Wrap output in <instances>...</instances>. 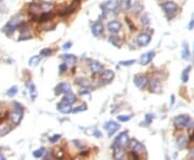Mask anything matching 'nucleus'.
<instances>
[{"label":"nucleus","mask_w":194,"mask_h":160,"mask_svg":"<svg viewBox=\"0 0 194 160\" xmlns=\"http://www.w3.org/2000/svg\"><path fill=\"white\" fill-rule=\"evenodd\" d=\"M13 105H14V108H15V111H14L13 113L11 114L10 118H11L12 123H13V125H15V126H17V125H20L22 119H23L24 107L22 106L20 103H16V102H14Z\"/></svg>","instance_id":"obj_1"},{"label":"nucleus","mask_w":194,"mask_h":160,"mask_svg":"<svg viewBox=\"0 0 194 160\" xmlns=\"http://www.w3.org/2000/svg\"><path fill=\"white\" fill-rule=\"evenodd\" d=\"M23 24H24V21H23V18H22V15L21 14H17V15H15L13 18H11V20L9 21V23L7 24V26H6L7 32H9V33L14 32L16 28H18L21 25H23Z\"/></svg>","instance_id":"obj_2"},{"label":"nucleus","mask_w":194,"mask_h":160,"mask_svg":"<svg viewBox=\"0 0 194 160\" xmlns=\"http://www.w3.org/2000/svg\"><path fill=\"white\" fill-rule=\"evenodd\" d=\"M129 137H128V134L127 132H122L120 133L118 137H116V140H114L113 142V147H126L129 145Z\"/></svg>","instance_id":"obj_3"},{"label":"nucleus","mask_w":194,"mask_h":160,"mask_svg":"<svg viewBox=\"0 0 194 160\" xmlns=\"http://www.w3.org/2000/svg\"><path fill=\"white\" fill-rule=\"evenodd\" d=\"M174 123L177 128H188L191 123V118L189 115H179L174 119Z\"/></svg>","instance_id":"obj_4"},{"label":"nucleus","mask_w":194,"mask_h":160,"mask_svg":"<svg viewBox=\"0 0 194 160\" xmlns=\"http://www.w3.org/2000/svg\"><path fill=\"white\" fill-rule=\"evenodd\" d=\"M119 2L117 0H107L106 2H104L102 6V9L106 12H116L118 10Z\"/></svg>","instance_id":"obj_5"},{"label":"nucleus","mask_w":194,"mask_h":160,"mask_svg":"<svg viewBox=\"0 0 194 160\" xmlns=\"http://www.w3.org/2000/svg\"><path fill=\"white\" fill-rule=\"evenodd\" d=\"M133 143L129 142V145L128 146H132V148H133V152H135V154H137L138 156H141V155H146V147L143 146L141 143L137 142V141H132Z\"/></svg>","instance_id":"obj_6"},{"label":"nucleus","mask_w":194,"mask_h":160,"mask_svg":"<svg viewBox=\"0 0 194 160\" xmlns=\"http://www.w3.org/2000/svg\"><path fill=\"white\" fill-rule=\"evenodd\" d=\"M163 9H164L165 13L166 14H174L176 13V11L178 10V6H177L176 2L174 1H166L163 3Z\"/></svg>","instance_id":"obj_7"},{"label":"nucleus","mask_w":194,"mask_h":160,"mask_svg":"<svg viewBox=\"0 0 194 160\" xmlns=\"http://www.w3.org/2000/svg\"><path fill=\"white\" fill-rule=\"evenodd\" d=\"M104 126H105V129L107 130L108 135H109V137H111L114 132H117V131L120 129V125L118 122H116V121H108V122L105 123Z\"/></svg>","instance_id":"obj_8"},{"label":"nucleus","mask_w":194,"mask_h":160,"mask_svg":"<svg viewBox=\"0 0 194 160\" xmlns=\"http://www.w3.org/2000/svg\"><path fill=\"white\" fill-rule=\"evenodd\" d=\"M148 78L143 75H137L134 79V82H135L136 87L139 88V89H145L148 85Z\"/></svg>","instance_id":"obj_9"},{"label":"nucleus","mask_w":194,"mask_h":160,"mask_svg":"<svg viewBox=\"0 0 194 160\" xmlns=\"http://www.w3.org/2000/svg\"><path fill=\"white\" fill-rule=\"evenodd\" d=\"M136 41H137V44H139L140 47H146V46H148V44H150L151 37H150V35L146 34V33H142V34L138 35Z\"/></svg>","instance_id":"obj_10"},{"label":"nucleus","mask_w":194,"mask_h":160,"mask_svg":"<svg viewBox=\"0 0 194 160\" xmlns=\"http://www.w3.org/2000/svg\"><path fill=\"white\" fill-rule=\"evenodd\" d=\"M122 25L121 23L118 22V21H112V22H109L107 25V29L109 30V33L111 34H117L121 30Z\"/></svg>","instance_id":"obj_11"},{"label":"nucleus","mask_w":194,"mask_h":160,"mask_svg":"<svg viewBox=\"0 0 194 160\" xmlns=\"http://www.w3.org/2000/svg\"><path fill=\"white\" fill-rule=\"evenodd\" d=\"M148 85H149V89L151 92H155V93H160L162 90L161 88V83L157 79H151L150 81H148Z\"/></svg>","instance_id":"obj_12"},{"label":"nucleus","mask_w":194,"mask_h":160,"mask_svg":"<svg viewBox=\"0 0 194 160\" xmlns=\"http://www.w3.org/2000/svg\"><path fill=\"white\" fill-rule=\"evenodd\" d=\"M154 55H155L154 51H149V52H147V53L142 54L141 57H140V64L141 65H143V66L148 65V64L152 61V59L154 57Z\"/></svg>","instance_id":"obj_13"},{"label":"nucleus","mask_w":194,"mask_h":160,"mask_svg":"<svg viewBox=\"0 0 194 160\" xmlns=\"http://www.w3.org/2000/svg\"><path fill=\"white\" fill-rule=\"evenodd\" d=\"M71 90V87L69 83L67 82H61L56 87V89H55V93L56 94H62V93H68L70 92Z\"/></svg>","instance_id":"obj_14"},{"label":"nucleus","mask_w":194,"mask_h":160,"mask_svg":"<svg viewBox=\"0 0 194 160\" xmlns=\"http://www.w3.org/2000/svg\"><path fill=\"white\" fill-rule=\"evenodd\" d=\"M104 66L102 63H99L98 61H92L90 64V70L92 71V74H99L102 71Z\"/></svg>","instance_id":"obj_15"},{"label":"nucleus","mask_w":194,"mask_h":160,"mask_svg":"<svg viewBox=\"0 0 194 160\" xmlns=\"http://www.w3.org/2000/svg\"><path fill=\"white\" fill-rule=\"evenodd\" d=\"M29 12H30V14H32L33 18H38V16L42 13V10H41V8H40L39 3H32L29 6Z\"/></svg>","instance_id":"obj_16"},{"label":"nucleus","mask_w":194,"mask_h":160,"mask_svg":"<svg viewBox=\"0 0 194 160\" xmlns=\"http://www.w3.org/2000/svg\"><path fill=\"white\" fill-rule=\"evenodd\" d=\"M104 32V25H102V22H96L94 25L92 26V34L95 36V37H98L100 36Z\"/></svg>","instance_id":"obj_17"},{"label":"nucleus","mask_w":194,"mask_h":160,"mask_svg":"<svg viewBox=\"0 0 194 160\" xmlns=\"http://www.w3.org/2000/svg\"><path fill=\"white\" fill-rule=\"evenodd\" d=\"M102 75H100V77H102V79L105 81V82H111L112 80H113L114 78V73L112 70H102Z\"/></svg>","instance_id":"obj_18"},{"label":"nucleus","mask_w":194,"mask_h":160,"mask_svg":"<svg viewBox=\"0 0 194 160\" xmlns=\"http://www.w3.org/2000/svg\"><path fill=\"white\" fill-rule=\"evenodd\" d=\"M62 59H63V61L65 63L69 64V65H71V66H75L77 63V56L73 55V54H63Z\"/></svg>","instance_id":"obj_19"},{"label":"nucleus","mask_w":194,"mask_h":160,"mask_svg":"<svg viewBox=\"0 0 194 160\" xmlns=\"http://www.w3.org/2000/svg\"><path fill=\"white\" fill-rule=\"evenodd\" d=\"M57 109L63 114H69L72 111V107H71V105L65 103V102H62V103H59L58 105H57Z\"/></svg>","instance_id":"obj_20"},{"label":"nucleus","mask_w":194,"mask_h":160,"mask_svg":"<svg viewBox=\"0 0 194 160\" xmlns=\"http://www.w3.org/2000/svg\"><path fill=\"white\" fill-rule=\"evenodd\" d=\"M113 158L114 159H123L125 157V150H124V147H113Z\"/></svg>","instance_id":"obj_21"},{"label":"nucleus","mask_w":194,"mask_h":160,"mask_svg":"<svg viewBox=\"0 0 194 160\" xmlns=\"http://www.w3.org/2000/svg\"><path fill=\"white\" fill-rule=\"evenodd\" d=\"M52 15H53V13H52L51 11H47V12H42L41 14H40L39 16H38L37 21L40 23H44V22H47V21H50V18H52Z\"/></svg>","instance_id":"obj_22"},{"label":"nucleus","mask_w":194,"mask_h":160,"mask_svg":"<svg viewBox=\"0 0 194 160\" xmlns=\"http://www.w3.org/2000/svg\"><path fill=\"white\" fill-rule=\"evenodd\" d=\"M108 41H109L110 44H112V46H114V47H117V48H121L122 44H123V41H122L121 38L117 37V36H110L109 39H108Z\"/></svg>","instance_id":"obj_23"},{"label":"nucleus","mask_w":194,"mask_h":160,"mask_svg":"<svg viewBox=\"0 0 194 160\" xmlns=\"http://www.w3.org/2000/svg\"><path fill=\"white\" fill-rule=\"evenodd\" d=\"M76 101H77V97H76V95L73 94V93H71V92L65 93V96H64L63 102H65V103H67V104L72 105Z\"/></svg>","instance_id":"obj_24"},{"label":"nucleus","mask_w":194,"mask_h":160,"mask_svg":"<svg viewBox=\"0 0 194 160\" xmlns=\"http://www.w3.org/2000/svg\"><path fill=\"white\" fill-rule=\"evenodd\" d=\"M187 145H188V140H187V137H184V135L178 137V138H177V146L179 147V149L186 148Z\"/></svg>","instance_id":"obj_25"},{"label":"nucleus","mask_w":194,"mask_h":160,"mask_svg":"<svg viewBox=\"0 0 194 160\" xmlns=\"http://www.w3.org/2000/svg\"><path fill=\"white\" fill-rule=\"evenodd\" d=\"M39 6H40V8H41L42 12L52 11L54 8V4L52 3V2H40Z\"/></svg>","instance_id":"obj_26"},{"label":"nucleus","mask_w":194,"mask_h":160,"mask_svg":"<svg viewBox=\"0 0 194 160\" xmlns=\"http://www.w3.org/2000/svg\"><path fill=\"white\" fill-rule=\"evenodd\" d=\"M120 7L123 11H127L132 8V0H120Z\"/></svg>","instance_id":"obj_27"},{"label":"nucleus","mask_w":194,"mask_h":160,"mask_svg":"<svg viewBox=\"0 0 194 160\" xmlns=\"http://www.w3.org/2000/svg\"><path fill=\"white\" fill-rule=\"evenodd\" d=\"M181 55H182L183 59H191L190 50H189V46L187 44H183V48H182V52H181Z\"/></svg>","instance_id":"obj_28"},{"label":"nucleus","mask_w":194,"mask_h":160,"mask_svg":"<svg viewBox=\"0 0 194 160\" xmlns=\"http://www.w3.org/2000/svg\"><path fill=\"white\" fill-rule=\"evenodd\" d=\"M41 61V55H33L29 59V66L30 67H36Z\"/></svg>","instance_id":"obj_29"},{"label":"nucleus","mask_w":194,"mask_h":160,"mask_svg":"<svg viewBox=\"0 0 194 160\" xmlns=\"http://www.w3.org/2000/svg\"><path fill=\"white\" fill-rule=\"evenodd\" d=\"M28 89H29V94H30L32 100H35L36 97L38 96V91H37V89H36V85H33V83H29V85H28Z\"/></svg>","instance_id":"obj_30"},{"label":"nucleus","mask_w":194,"mask_h":160,"mask_svg":"<svg viewBox=\"0 0 194 160\" xmlns=\"http://www.w3.org/2000/svg\"><path fill=\"white\" fill-rule=\"evenodd\" d=\"M143 10V6L142 3H140V2H136L135 4H134L133 7V12L135 15H138V14L140 13V12H142Z\"/></svg>","instance_id":"obj_31"},{"label":"nucleus","mask_w":194,"mask_h":160,"mask_svg":"<svg viewBox=\"0 0 194 160\" xmlns=\"http://www.w3.org/2000/svg\"><path fill=\"white\" fill-rule=\"evenodd\" d=\"M73 11H75V8H73V7H69V8H66V9H64V10H62L58 13V15L59 16H66V15H68V14L72 13Z\"/></svg>","instance_id":"obj_32"},{"label":"nucleus","mask_w":194,"mask_h":160,"mask_svg":"<svg viewBox=\"0 0 194 160\" xmlns=\"http://www.w3.org/2000/svg\"><path fill=\"white\" fill-rule=\"evenodd\" d=\"M44 154H45V148H39V149H37V150H35L33 152V157L35 158H41V157L44 156Z\"/></svg>","instance_id":"obj_33"},{"label":"nucleus","mask_w":194,"mask_h":160,"mask_svg":"<svg viewBox=\"0 0 194 160\" xmlns=\"http://www.w3.org/2000/svg\"><path fill=\"white\" fill-rule=\"evenodd\" d=\"M191 67L189 66L188 68H186L182 71V75H181V79H182V82H188L189 80V71H190Z\"/></svg>","instance_id":"obj_34"},{"label":"nucleus","mask_w":194,"mask_h":160,"mask_svg":"<svg viewBox=\"0 0 194 160\" xmlns=\"http://www.w3.org/2000/svg\"><path fill=\"white\" fill-rule=\"evenodd\" d=\"M12 130V128L10 126H0V135H6L8 134L9 132Z\"/></svg>","instance_id":"obj_35"},{"label":"nucleus","mask_w":194,"mask_h":160,"mask_svg":"<svg viewBox=\"0 0 194 160\" xmlns=\"http://www.w3.org/2000/svg\"><path fill=\"white\" fill-rule=\"evenodd\" d=\"M52 53H53V51L50 48H45V49H42L40 51V55L41 56H50Z\"/></svg>","instance_id":"obj_36"},{"label":"nucleus","mask_w":194,"mask_h":160,"mask_svg":"<svg viewBox=\"0 0 194 160\" xmlns=\"http://www.w3.org/2000/svg\"><path fill=\"white\" fill-rule=\"evenodd\" d=\"M131 118H132V115H119L118 116V120L121 121V122H126Z\"/></svg>","instance_id":"obj_37"},{"label":"nucleus","mask_w":194,"mask_h":160,"mask_svg":"<svg viewBox=\"0 0 194 160\" xmlns=\"http://www.w3.org/2000/svg\"><path fill=\"white\" fill-rule=\"evenodd\" d=\"M17 91H18L17 87L14 85V87H11L9 90H7V94H8L9 96H13V95H15L16 93H17Z\"/></svg>","instance_id":"obj_38"},{"label":"nucleus","mask_w":194,"mask_h":160,"mask_svg":"<svg viewBox=\"0 0 194 160\" xmlns=\"http://www.w3.org/2000/svg\"><path fill=\"white\" fill-rule=\"evenodd\" d=\"M87 109V107H86V105H80V106L76 107V108L72 109V113H80V111H84Z\"/></svg>","instance_id":"obj_39"},{"label":"nucleus","mask_w":194,"mask_h":160,"mask_svg":"<svg viewBox=\"0 0 194 160\" xmlns=\"http://www.w3.org/2000/svg\"><path fill=\"white\" fill-rule=\"evenodd\" d=\"M136 61L135 59H129V61H121L120 62V65L122 66H131L133 65V64H135Z\"/></svg>","instance_id":"obj_40"},{"label":"nucleus","mask_w":194,"mask_h":160,"mask_svg":"<svg viewBox=\"0 0 194 160\" xmlns=\"http://www.w3.org/2000/svg\"><path fill=\"white\" fill-rule=\"evenodd\" d=\"M77 83L81 85H84V87H88V83L86 82V80L83 79V78H78V79H77Z\"/></svg>","instance_id":"obj_41"},{"label":"nucleus","mask_w":194,"mask_h":160,"mask_svg":"<svg viewBox=\"0 0 194 160\" xmlns=\"http://www.w3.org/2000/svg\"><path fill=\"white\" fill-rule=\"evenodd\" d=\"M61 138V134H56V135H53V137H51L49 138V141L51 143H55V142H57V141Z\"/></svg>","instance_id":"obj_42"},{"label":"nucleus","mask_w":194,"mask_h":160,"mask_svg":"<svg viewBox=\"0 0 194 160\" xmlns=\"http://www.w3.org/2000/svg\"><path fill=\"white\" fill-rule=\"evenodd\" d=\"M152 120H153V116H152V115H150V114H147V115H146V123H147V125H146V126L150 125L151 121H152Z\"/></svg>","instance_id":"obj_43"},{"label":"nucleus","mask_w":194,"mask_h":160,"mask_svg":"<svg viewBox=\"0 0 194 160\" xmlns=\"http://www.w3.org/2000/svg\"><path fill=\"white\" fill-rule=\"evenodd\" d=\"M67 68H68V66H67L66 63L61 64V65H59V71H61V73H64V71H66Z\"/></svg>","instance_id":"obj_44"},{"label":"nucleus","mask_w":194,"mask_h":160,"mask_svg":"<svg viewBox=\"0 0 194 160\" xmlns=\"http://www.w3.org/2000/svg\"><path fill=\"white\" fill-rule=\"evenodd\" d=\"M73 143H75V145L79 147H83L85 146V143L84 142H81V141H73Z\"/></svg>","instance_id":"obj_45"},{"label":"nucleus","mask_w":194,"mask_h":160,"mask_svg":"<svg viewBox=\"0 0 194 160\" xmlns=\"http://www.w3.org/2000/svg\"><path fill=\"white\" fill-rule=\"evenodd\" d=\"M71 46H72V42L68 41V42H66V44H65L64 46H63V49H64V50L70 49V48H71Z\"/></svg>","instance_id":"obj_46"},{"label":"nucleus","mask_w":194,"mask_h":160,"mask_svg":"<svg viewBox=\"0 0 194 160\" xmlns=\"http://www.w3.org/2000/svg\"><path fill=\"white\" fill-rule=\"evenodd\" d=\"M193 27H194V18H192V20L190 21V24H189V26H188V28L190 30H192Z\"/></svg>","instance_id":"obj_47"},{"label":"nucleus","mask_w":194,"mask_h":160,"mask_svg":"<svg viewBox=\"0 0 194 160\" xmlns=\"http://www.w3.org/2000/svg\"><path fill=\"white\" fill-rule=\"evenodd\" d=\"M188 156H189V158H191V159H194V148L190 150V154H189Z\"/></svg>","instance_id":"obj_48"},{"label":"nucleus","mask_w":194,"mask_h":160,"mask_svg":"<svg viewBox=\"0 0 194 160\" xmlns=\"http://www.w3.org/2000/svg\"><path fill=\"white\" fill-rule=\"evenodd\" d=\"M4 10V3L2 0H0V12H2Z\"/></svg>","instance_id":"obj_49"},{"label":"nucleus","mask_w":194,"mask_h":160,"mask_svg":"<svg viewBox=\"0 0 194 160\" xmlns=\"http://www.w3.org/2000/svg\"><path fill=\"white\" fill-rule=\"evenodd\" d=\"M126 23H127L128 25H129V27H131V29H132V30H134V26H133V24L131 23V20H128V18H126Z\"/></svg>","instance_id":"obj_50"},{"label":"nucleus","mask_w":194,"mask_h":160,"mask_svg":"<svg viewBox=\"0 0 194 160\" xmlns=\"http://www.w3.org/2000/svg\"><path fill=\"white\" fill-rule=\"evenodd\" d=\"M94 135H95V137H102V134H100V133H99V131H95V132H94Z\"/></svg>","instance_id":"obj_51"},{"label":"nucleus","mask_w":194,"mask_h":160,"mask_svg":"<svg viewBox=\"0 0 194 160\" xmlns=\"http://www.w3.org/2000/svg\"><path fill=\"white\" fill-rule=\"evenodd\" d=\"M0 160H4V156L1 154V152H0Z\"/></svg>","instance_id":"obj_52"},{"label":"nucleus","mask_w":194,"mask_h":160,"mask_svg":"<svg viewBox=\"0 0 194 160\" xmlns=\"http://www.w3.org/2000/svg\"><path fill=\"white\" fill-rule=\"evenodd\" d=\"M75 1H77V2H79V1H80V0H75Z\"/></svg>","instance_id":"obj_53"},{"label":"nucleus","mask_w":194,"mask_h":160,"mask_svg":"<svg viewBox=\"0 0 194 160\" xmlns=\"http://www.w3.org/2000/svg\"><path fill=\"white\" fill-rule=\"evenodd\" d=\"M193 52H194V50H193Z\"/></svg>","instance_id":"obj_54"}]
</instances>
